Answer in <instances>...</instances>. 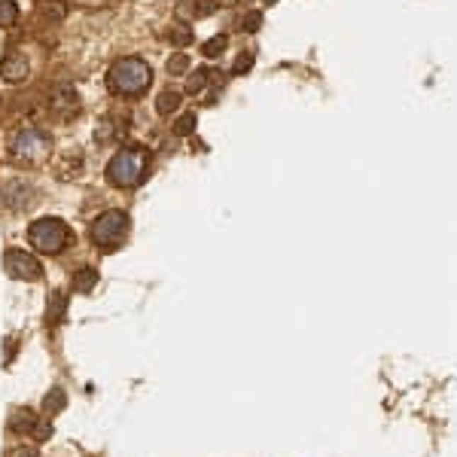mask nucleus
Segmentation results:
<instances>
[{
	"label": "nucleus",
	"mask_w": 457,
	"mask_h": 457,
	"mask_svg": "<svg viewBox=\"0 0 457 457\" xmlns=\"http://www.w3.org/2000/svg\"><path fill=\"white\" fill-rule=\"evenodd\" d=\"M152 83V70L144 58L137 55H128V58H119L113 67H110L107 74V86L113 95H122V98H137L144 95Z\"/></svg>",
	"instance_id": "obj_1"
},
{
	"label": "nucleus",
	"mask_w": 457,
	"mask_h": 457,
	"mask_svg": "<svg viewBox=\"0 0 457 457\" xmlns=\"http://www.w3.org/2000/svg\"><path fill=\"white\" fill-rule=\"evenodd\" d=\"M149 171V152L144 147H128L119 149L107 165V180L113 183L116 189H131L137 183H144Z\"/></svg>",
	"instance_id": "obj_2"
},
{
	"label": "nucleus",
	"mask_w": 457,
	"mask_h": 457,
	"mask_svg": "<svg viewBox=\"0 0 457 457\" xmlns=\"http://www.w3.org/2000/svg\"><path fill=\"white\" fill-rule=\"evenodd\" d=\"M28 241L34 244V250L55 256V253H61L70 241H74V232H70V226H67L64 220H58V217H43V220H34V222H30Z\"/></svg>",
	"instance_id": "obj_3"
},
{
	"label": "nucleus",
	"mask_w": 457,
	"mask_h": 457,
	"mask_svg": "<svg viewBox=\"0 0 457 457\" xmlns=\"http://www.w3.org/2000/svg\"><path fill=\"white\" fill-rule=\"evenodd\" d=\"M128 232V213L125 210H104L101 217L91 222V241L101 250H113L122 244Z\"/></svg>",
	"instance_id": "obj_4"
},
{
	"label": "nucleus",
	"mask_w": 457,
	"mask_h": 457,
	"mask_svg": "<svg viewBox=\"0 0 457 457\" xmlns=\"http://www.w3.org/2000/svg\"><path fill=\"white\" fill-rule=\"evenodd\" d=\"M49 149H52V140L40 128H22L13 137V156L18 162H43L49 156Z\"/></svg>",
	"instance_id": "obj_5"
},
{
	"label": "nucleus",
	"mask_w": 457,
	"mask_h": 457,
	"mask_svg": "<svg viewBox=\"0 0 457 457\" xmlns=\"http://www.w3.org/2000/svg\"><path fill=\"white\" fill-rule=\"evenodd\" d=\"M4 269L9 278H16V281H40L43 278V266L37 262V256H30L25 250H6Z\"/></svg>",
	"instance_id": "obj_6"
},
{
	"label": "nucleus",
	"mask_w": 457,
	"mask_h": 457,
	"mask_svg": "<svg viewBox=\"0 0 457 457\" xmlns=\"http://www.w3.org/2000/svg\"><path fill=\"white\" fill-rule=\"evenodd\" d=\"M0 198H4V205L6 208H13V210H25L34 205V186L25 180H9L0 186Z\"/></svg>",
	"instance_id": "obj_7"
},
{
	"label": "nucleus",
	"mask_w": 457,
	"mask_h": 457,
	"mask_svg": "<svg viewBox=\"0 0 457 457\" xmlns=\"http://www.w3.org/2000/svg\"><path fill=\"white\" fill-rule=\"evenodd\" d=\"M28 70H30V64L22 52H6L4 61H0V77H4L6 83H25Z\"/></svg>",
	"instance_id": "obj_8"
},
{
	"label": "nucleus",
	"mask_w": 457,
	"mask_h": 457,
	"mask_svg": "<svg viewBox=\"0 0 457 457\" xmlns=\"http://www.w3.org/2000/svg\"><path fill=\"white\" fill-rule=\"evenodd\" d=\"M79 107V98H77V89H70V86H61L52 91V110L58 116H70L74 110Z\"/></svg>",
	"instance_id": "obj_9"
},
{
	"label": "nucleus",
	"mask_w": 457,
	"mask_h": 457,
	"mask_svg": "<svg viewBox=\"0 0 457 457\" xmlns=\"http://www.w3.org/2000/svg\"><path fill=\"white\" fill-rule=\"evenodd\" d=\"M37 13H40V18H46V22L58 25V22H64V16H67V6L61 4V0H40Z\"/></svg>",
	"instance_id": "obj_10"
},
{
	"label": "nucleus",
	"mask_w": 457,
	"mask_h": 457,
	"mask_svg": "<svg viewBox=\"0 0 457 457\" xmlns=\"http://www.w3.org/2000/svg\"><path fill=\"white\" fill-rule=\"evenodd\" d=\"M210 13H213V4H208V0H192V4L177 6L180 18H201V16H210Z\"/></svg>",
	"instance_id": "obj_11"
},
{
	"label": "nucleus",
	"mask_w": 457,
	"mask_h": 457,
	"mask_svg": "<svg viewBox=\"0 0 457 457\" xmlns=\"http://www.w3.org/2000/svg\"><path fill=\"white\" fill-rule=\"evenodd\" d=\"M177 107H180V91H174V89H165V91H162V95L156 98L159 116H171Z\"/></svg>",
	"instance_id": "obj_12"
},
{
	"label": "nucleus",
	"mask_w": 457,
	"mask_h": 457,
	"mask_svg": "<svg viewBox=\"0 0 457 457\" xmlns=\"http://www.w3.org/2000/svg\"><path fill=\"white\" fill-rule=\"evenodd\" d=\"M98 283V269H79L74 274V293H91V287Z\"/></svg>",
	"instance_id": "obj_13"
},
{
	"label": "nucleus",
	"mask_w": 457,
	"mask_h": 457,
	"mask_svg": "<svg viewBox=\"0 0 457 457\" xmlns=\"http://www.w3.org/2000/svg\"><path fill=\"white\" fill-rule=\"evenodd\" d=\"M64 308H67V299H64V293H49V305H46V320L58 323L61 317H64Z\"/></svg>",
	"instance_id": "obj_14"
},
{
	"label": "nucleus",
	"mask_w": 457,
	"mask_h": 457,
	"mask_svg": "<svg viewBox=\"0 0 457 457\" xmlns=\"http://www.w3.org/2000/svg\"><path fill=\"white\" fill-rule=\"evenodd\" d=\"M64 405H67V396H64V390H61V388H52L43 396V412L46 414H58Z\"/></svg>",
	"instance_id": "obj_15"
},
{
	"label": "nucleus",
	"mask_w": 457,
	"mask_h": 457,
	"mask_svg": "<svg viewBox=\"0 0 457 457\" xmlns=\"http://www.w3.org/2000/svg\"><path fill=\"white\" fill-rule=\"evenodd\" d=\"M208 77H210L208 67H196V70H192V74L186 77V95H198V91L208 86Z\"/></svg>",
	"instance_id": "obj_16"
},
{
	"label": "nucleus",
	"mask_w": 457,
	"mask_h": 457,
	"mask_svg": "<svg viewBox=\"0 0 457 457\" xmlns=\"http://www.w3.org/2000/svg\"><path fill=\"white\" fill-rule=\"evenodd\" d=\"M16 22H18L16 0H0V28H13Z\"/></svg>",
	"instance_id": "obj_17"
},
{
	"label": "nucleus",
	"mask_w": 457,
	"mask_h": 457,
	"mask_svg": "<svg viewBox=\"0 0 457 457\" xmlns=\"http://www.w3.org/2000/svg\"><path fill=\"white\" fill-rule=\"evenodd\" d=\"M196 125H198V116L196 113H183L174 122V135L177 137H189V135H196Z\"/></svg>",
	"instance_id": "obj_18"
},
{
	"label": "nucleus",
	"mask_w": 457,
	"mask_h": 457,
	"mask_svg": "<svg viewBox=\"0 0 457 457\" xmlns=\"http://www.w3.org/2000/svg\"><path fill=\"white\" fill-rule=\"evenodd\" d=\"M226 46H229V37L226 34H217V37H210L208 43L201 46V52H205L208 58H217V55L226 52Z\"/></svg>",
	"instance_id": "obj_19"
},
{
	"label": "nucleus",
	"mask_w": 457,
	"mask_h": 457,
	"mask_svg": "<svg viewBox=\"0 0 457 457\" xmlns=\"http://www.w3.org/2000/svg\"><path fill=\"white\" fill-rule=\"evenodd\" d=\"M34 424H37V418H34V412H16V418H13V424H9V427H13V430L16 433H30V430H34Z\"/></svg>",
	"instance_id": "obj_20"
},
{
	"label": "nucleus",
	"mask_w": 457,
	"mask_h": 457,
	"mask_svg": "<svg viewBox=\"0 0 457 457\" xmlns=\"http://www.w3.org/2000/svg\"><path fill=\"white\" fill-rule=\"evenodd\" d=\"M171 43L174 46H189L192 43V28L189 25H174L171 28Z\"/></svg>",
	"instance_id": "obj_21"
},
{
	"label": "nucleus",
	"mask_w": 457,
	"mask_h": 457,
	"mask_svg": "<svg viewBox=\"0 0 457 457\" xmlns=\"http://www.w3.org/2000/svg\"><path fill=\"white\" fill-rule=\"evenodd\" d=\"M186 70H189V55L177 52V55L168 58V74L171 77H180V74H186Z\"/></svg>",
	"instance_id": "obj_22"
},
{
	"label": "nucleus",
	"mask_w": 457,
	"mask_h": 457,
	"mask_svg": "<svg viewBox=\"0 0 457 457\" xmlns=\"http://www.w3.org/2000/svg\"><path fill=\"white\" fill-rule=\"evenodd\" d=\"M259 28H262V13H259V9H250V13L241 18V30H247V34H256Z\"/></svg>",
	"instance_id": "obj_23"
},
{
	"label": "nucleus",
	"mask_w": 457,
	"mask_h": 457,
	"mask_svg": "<svg viewBox=\"0 0 457 457\" xmlns=\"http://www.w3.org/2000/svg\"><path fill=\"white\" fill-rule=\"evenodd\" d=\"M30 436H34V439L37 442H46L49 439V436H52V424H34V430H30Z\"/></svg>",
	"instance_id": "obj_24"
},
{
	"label": "nucleus",
	"mask_w": 457,
	"mask_h": 457,
	"mask_svg": "<svg viewBox=\"0 0 457 457\" xmlns=\"http://www.w3.org/2000/svg\"><path fill=\"white\" fill-rule=\"evenodd\" d=\"M250 67H253V55H250V52H247V55H238L235 70H232V74H247Z\"/></svg>",
	"instance_id": "obj_25"
},
{
	"label": "nucleus",
	"mask_w": 457,
	"mask_h": 457,
	"mask_svg": "<svg viewBox=\"0 0 457 457\" xmlns=\"http://www.w3.org/2000/svg\"><path fill=\"white\" fill-rule=\"evenodd\" d=\"M16 457H37V451H34V448H18Z\"/></svg>",
	"instance_id": "obj_26"
},
{
	"label": "nucleus",
	"mask_w": 457,
	"mask_h": 457,
	"mask_svg": "<svg viewBox=\"0 0 457 457\" xmlns=\"http://www.w3.org/2000/svg\"><path fill=\"white\" fill-rule=\"evenodd\" d=\"M238 4H244V6H250V4H253V0H238Z\"/></svg>",
	"instance_id": "obj_27"
},
{
	"label": "nucleus",
	"mask_w": 457,
	"mask_h": 457,
	"mask_svg": "<svg viewBox=\"0 0 457 457\" xmlns=\"http://www.w3.org/2000/svg\"><path fill=\"white\" fill-rule=\"evenodd\" d=\"M266 4H269V6H271V4H278V0H266Z\"/></svg>",
	"instance_id": "obj_28"
}]
</instances>
